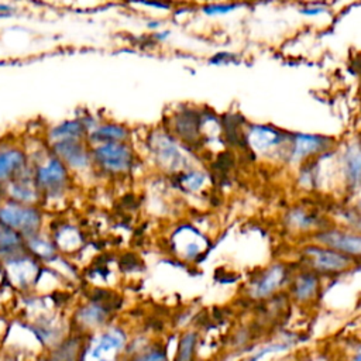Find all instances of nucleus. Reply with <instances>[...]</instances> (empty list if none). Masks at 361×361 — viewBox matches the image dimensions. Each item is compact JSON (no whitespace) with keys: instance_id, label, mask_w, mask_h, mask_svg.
Masks as SVG:
<instances>
[{"instance_id":"obj_30","label":"nucleus","mask_w":361,"mask_h":361,"mask_svg":"<svg viewBox=\"0 0 361 361\" xmlns=\"http://www.w3.org/2000/svg\"><path fill=\"white\" fill-rule=\"evenodd\" d=\"M348 360L350 361H361V343H357V344L351 345Z\"/></svg>"},{"instance_id":"obj_11","label":"nucleus","mask_w":361,"mask_h":361,"mask_svg":"<svg viewBox=\"0 0 361 361\" xmlns=\"http://www.w3.org/2000/svg\"><path fill=\"white\" fill-rule=\"evenodd\" d=\"M286 278V268L283 265L275 264L262 271L257 278L252 279L250 285V295L255 299H264L276 292Z\"/></svg>"},{"instance_id":"obj_6","label":"nucleus","mask_w":361,"mask_h":361,"mask_svg":"<svg viewBox=\"0 0 361 361\" xmlns=\"http://www.w3.org/2000/svg\"><path fill=\"white\" fill-rule=\"evenodd\" d=\"M303 258L309 265L310 271L317 275H333L347 271L354 265V258L345 254H341L326 245H307L303 250Z\"/></svg>"},{"instance_id":"obj_33","label":"nucleus","mask_w":361,"mask_h":361,"mask_svg":"<svg viewBox=\"0 0 361 361\" xmlns=\"http://www.w3.org/2000/svg\"><path fill=\"white\" fill-rule=\"evenodd\" d=\"M233 1H240V3H245V4H251V3H254L257 0H233Z\"/></svg>"},{"instance_id":"obj_26","label":"nucleus","mask_w":361,"mask_h":361,"mask_svg":"<svg viewBox=\"0 0 361 361\" xmlns=\"http://www.w3.org/2000/svg\"><path fill=\"white\" fill-rule=\"evenodd\" d=\"M133 361H166V355L161 347H151L134 357Z\"/></svg>"},{"instance_id":"obj_20","label":"nucleus","mask_w":361,"mask_h":361,"mask_svg":"<svg viewBox=\"0 0 361 361\" xmlns=\"http://www.w3.org/2000/svg\"><path fill=\"white\" fill-rule=\"evenodd\" d=\"M298 11L305 18L317 20V18L331 16V6H330V1L327 0H310V1L299 3Z\"/></svg>"},{"instance_id":"obj_31","label":"nucleus","mask_w":361,"mask_h":361,"mask_svg":"<svg viewBox=\"0 0 361 361\" xmlns=\"http://www.w3.org/2000/svg\"><path fill=\"white\" fill-rule=\"evenodd\" d=\"M300 361H327L324 357H307V358H303Z\"/></svg>"},{"instance_id":"obj_7","label":"nucleus","mask_w":361,"mask_h":361,"mask_svg":"<svg viewBox=\"0 0 361 361\" xmlns=\"http://www.w3.org/2000/svg\"><path fill=\"white\" fill-rule=\"evenodd\" d=\"M316 240L319 244L333 248L348 257H361V231L324 228L316 233Z\"/></svg>"},{"instance_id":"obj_18","label":"nucleus","mask_w":361,"mask_h":361,"mask_svg":"<svg viewBox=\"0 0 361 361\" xmlns=\"http://www.w3.org/2000/svg\"><path fill=\"white\" fill-rule=\"evenodd\" d=\"M248 6L250 4L233 0H210L197 6V11H200V14H203L207 18H224Z\"/></svg>"},{"instance_id":"obj_3","label":"nucleus","mask_w":361,"mask_h":361,"mask_svg":"<svg viewBox=\"0 0 361 361\" xmlns=\"http://www.w3.org/2000/svg\"><path fill=\"white\" fill-rule=\"evenodd\" d=\"M334 148L336 140L330 135L302 131L290 133L285 159L290 164L302 165Z\"/></svg>"},{"instance_id":"obj_15","label":"nucleus","mask_w":361,"mask_h":361,"mask_svg":"<svg viewBox=\"0 0 361 361\" xmlns=\"http://www.w3.org/2000/svg\"><path fill=\"white\" fill-rule=\"evenodd\" d=\"M49 144L62 140H86L87 128L79 116L54 124L47 133Z\"/></svg>"},{"instance_id":"obj_1","label":"nucleus","mask_w":361,"mask_h":361,"mask_svg":"<svg viewBox=\"0 0 361 361\" xmlns=\"http://www.w3.org/2000/svg\"><path fill=\"white\" fill-rule=\"evenodd\" d=\"M145 142L152 159L164 171L179 173L192 168L193 148L178 140L164 124L152 128Z\"/></svg>"},{"instance_id":"obj_21","label":"nucleus","mask_w":361,"mask_h":361,"mask_svg":"<svg viewBox=\"0 0 361 361\" xmlns=\"http://www.w3.org/2000/svg\"><path fill=\"white\" fill-rule=\"evenodd\" d=\"M178 179L180 182V186H183L188 190H197L199 188H202V185L206 182V173L203 171L195 169V168H189L182 171L180 173H176Z\"/></svg>"},{"instance_id":"obj_32","label":"nucleus","mask_w":361,"mask_h":361,"mask_svg":"<svg viewBox=\"0 0 361 361\" xmlns=\"http://www.w3.org/2000/svg\"><path fill=\"white\" fill-rule=\"evenodd\" d=\"M188 1L192 3V4H195V6H200V4L206 3V1H210V0H188Z\"/></svg>"},{"instance_id":"obj_17","label":"nucleus","mask_w":361,"mask_h":361,"mask_svg":"<svg viewBox=\"0 0 361 361\" xmlns=\"http://www.w3.org/2000/svg\"><path fill=\"white\" fill-rule=\"evenodd\" d=\"M126 4L135 11L145 14L148 18L168 17L178 6L172 0H133Z\"/></svg>"},{"instance_id":"obj_34","label":"nucleus","mask_w":361,"mask_h":361,"mask_svg":"<svg viewBox=\"0 0 361 361\" xmlns=\"http://www.w3.org/2000/svg\"><path fill=\"white\" fill-rule=\"evenodd\" d=\"M173 3H176V4H180V3H189L188 0H172Z\"/></svg>"},{"instance_id":"obj_2","label":"nucleus","mask_w":361,"mask_h":361,"mask_svg":"<svg viewBox=\"0 0 361 361\" xmlns=\"http://www.w3.org/2000/svg\"><path fill=\"white\" fill-rule=\"evenodd\" d=\"M290 131L269 123H248L244 126L243 140L252 152L264 157L285 158Z\"/></svg>"},{"instance_id":"obj_4","label":"nucleus","mask_w":361,"mask_h":361,"mask_svg":"<svg viewBox=\"0 0 361 361\" xmlns=\"http://www.w3.org/2000/svg\"><path fill=\"white\" fill-rule=\"evenodd\" d=\"M178 140L190 148L202 145L200 109L192 104H180L168 114L164 124Z\"/></svg>"},{"instance_id":"obj_9","label":"nucleus","mask_w":361,"mask_h":361,"mask_svg":"<svg viewBox=\"0 0 361 361\" xmlns=\"http://www.w3.org/2000/svg\"><path fill=\"white\" fill-rule=\"evenodd\" d=\"M51 152L68 168H86L92 162V151L87 140H62L49 144Z\"/></svg>"},{"instance_id":"obj_29","label":"nucleus","mask_w":361,"mask_h":361,"mask_svg":"<svg viewBox=\"0 0 361 361\" xmlns=\"http://www.w3.org/2000/svg\"><path fill=\"white\" fill-rule=\"evenodd\" d=\"M18 14V8L13 3L0 1V21L1 20H10Z\"/></svg>"},{"instance_id":"obj_24","label":"nucleus","mask_w":361,"mask_h":361,"mask_svg":"<svg viewBox=\"0 0 361 361\" xmlns=\"http://www.w3.org/2000/svg\"><path fill=\"white\" fill-rule=\"evenodd\" d=\"M207 62L214 66L235 65V63H238V55L231 51H219V52L213 54Z\"/></svg>"},{"instance_id":"obj_8","label":"nucleus","mask_w":361,"mask_h":361,"mask_svg":"<svg viewBox=\"0 0 361 361\" xmlns=\"http://www.w3.org/2000/svg\"><path fill=\"white\" fill-rule=\"evenodd\" d=\"M337 161L345 183L355 189L361 186V138L345 141L341 148L336 147Z\"/></svg>"},{"instance_id":"obj_36","label":"nucleus","mask_w":361,"mask_h":361,"mask_svg":"<svg viewBox=\"0 0 361 361\" xmlns=\"http://www.w3.org/2000/svg\"><path fill=\"white\" fill-rule=\"evenodd\" d=\"M120 1H123V3H130V1H133V0H120Z\"/></svg>"},{"instance_id":"obj_25","label":"nucleus","mask_w":361,"mask_h":361,"mask_svg":"<svg viewBox=\"0 0 361 361\" xmlns=\"http://www.w3.org/2000/svg\"><path fill=\"white\" fill-rule=\"evenodd\" d=\"M80 317L83 320V323L86 324H99L104 320L106 317V310L102 309L100 306H90L87 309H83V312L80 313Z\"/></svg>"},{"instance_id":"obj_28","label":"nucleus","mask_w":361,"mask_h":361,"mask_svg":"<svg viewBox=\"0 0 361 361\" xmlns=\"http://www.w3.org/2000/svg\"><path fill=\"white\" fill-rule=\"evenodd\" d=\"M31 248L41 257H52L54 255V245L44 240H32Z\"/></svg>"},{"instance_id":"obj_13","label":"nucleus","mask_w":361,"mask_h":361,"mask_svg":"<svg viewBox=\"0 0 361 361\" xmlns=\"http://www.w3.org/2000/svg\"><path fill=\"white\" fill-rule=\"evenodd\" d=\"M90 145L100 142H123L131 140V128L120 121L102 120L86 137Z\"/></svg>"},{"instance_id":"obj_14","label":"nucleus","mask_w":361,"mask_h":361,"mask_svg":"<svg viewBox=\"0 0 361 361\" xmlns=\"http://www.w3.org/2000/svg\"><path fill=\"white\" fill-rule=\"evenodd\" d=\"M68 176V166L54 154L51 158L38 168L37 179L42 188L48 190L59 189Z\"/></svg>"},{"instance_id":"obj_23","label":"nucleus","mask_w":361,"mask_h":361,"mask_svg":"<svg viewBox=\"0 0 361 361\" xmlns=\"http://www.w3.org/2000/svg\"><path fill=\"white\" fill-rule=\"evenodd\" d=\"M288 221H289V224L295 226L296 228L303 230V228H310V227L314 224L316 220H314V217L310 216L309 213H306V212L298 209V210H293V212L289 213Z\"/></svg>"},{"instance_id":"obj_10","label":"nucleus","mask_w":361,"mask_h":361,"mask_svg":"<svg viewBox=\"0 0 361 361\" xmlns=\"http://www.w3.org/2000/svg\"><path fill=\"white\" fill-rule=\"evenodd\" d=\"M0 221L13 230H18L21 233H34L41 223V217L39 213L32 207L8 204L0 209Z\"/></svg>"},{"instance_id":"obj_19","label":"nucleus","mask_w":361,"mask_h":361,"mask_svg":"<svg viewBox=\"0 0 361 361\" xmlns=\"http://www.w3.org/2000/svg\"><path fill=\"white\" fill-rule=\"evenodd\" d=\"M25 164V154L20 148H6L0 151V179H6L20 171Z\"/></svg>"},{"instance_id":"obj_22","label":"nucleus","mask_w":361,"mask_h":361,"mask_svg":"<svg viewBox=\"0 0 361 361\" xmlns=\"http://www.w3.org/2000/svg\"><path fill=\"white\" fill-rule=\"evenodd\" d=\"M196 343H197V334L195 331L185 333L179 341L176 361H190L193 358Z\"/></svg>"},{"instance_id":"obj_16","label":"nucleus","mask_w":361,"mask_h":361,"mask_svg":"<svg viewBox=\"0 0 361 361\" xmlns=\"http://www.w3.org/2000/svg\"><path fill=\"white\" fill-rule=\"evenodd\" d=\"M319 286H320V281L316 272L313 271L302 272L296 275L293 281V285H292L293 296L298 302H309L317 295Z\"/></svg>"},{"instance_id":"obj_37","label":"nucleus","mask_w":361,"mask_h":361,"mask_svg":"<svg viewBox=\"0 0 361 361\" xmlns=\"http://www.w3.org/2000/svg\"><path fill=\"white\" fill-rule=\"evenodd\" d=\"M0 276H1V275H0Z\"/></svg>"},{"instance_id":"obj_35","label":"nucleus","mask_w":361,"mask_h":361,"mask_svg":"<svg viewBox=\"0 0 361 361\" xmlns=\"http://www.w3.org/2000/svg\"><path fill=\"white\" fill-rule=\"evenodd\" d=\"M267 1H286V0H267Z\"/></svg>"},{"instance_id":"obj_5","label":"nucleus","mask_w":361,"mask_h":361,"mask_svg":"<svg viewBox=\"0 0 361 361\" xmlns=\"http://www.w3.org/2000/svg\"><path fill=\"white\" fill-rule=\"evenodd\" d=\"M90 151L92 161L110 173L127 172L135 161V154L130 141L100 142L90 145Z\"/></svg>"},{"instance_id":"obj_27","label":"nucleus","mask_w":361,"mask_h":361,"mask_svg":"<svg viewBox=\"0 0 361 361\" xmlns=\"http://www.w3.org/2000/svg\"><path fill=\"white\" fill-rule=\"evenodd\" d=\"M11 195L18 199V200H31L34 199V190L28 186V185H24V183H20V185H14L13 189H11Z\"/></svg>"},{"instance_id":"obj_12","label":"nucleus","mask_w":361,"mask_h":361,"mask_svg":"<svg viewBox=\"0 0 361 361\" xmlns=\"http://www.w3.org/2000/svg\"><path fill=\"white\" fill-rule=\"evenodd\" d=\"M124 344V336L120 330H110L102 334L93 345L89 348V353L85 357V361H113L116 354Z\"/></svg>"}]
</instances>
